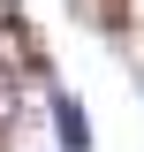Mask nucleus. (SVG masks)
<instances>
[{
	"mask_svg": "<svg viewBox=\"0 0 144 152\" xmlns=\"http://www.w3.org/2000/svg\"><path fill=\"white\" fill-rule=\"evenodd\" d=\"M46 114H53V137H61V152H91V114L76 107L68 91H53V99H46Z\"/></svg>",
	"mask_w": 144,
	"mask_h": 152,
	"instance_id": "obj_1",
	"label": "nucleus"
}]
</instances>
